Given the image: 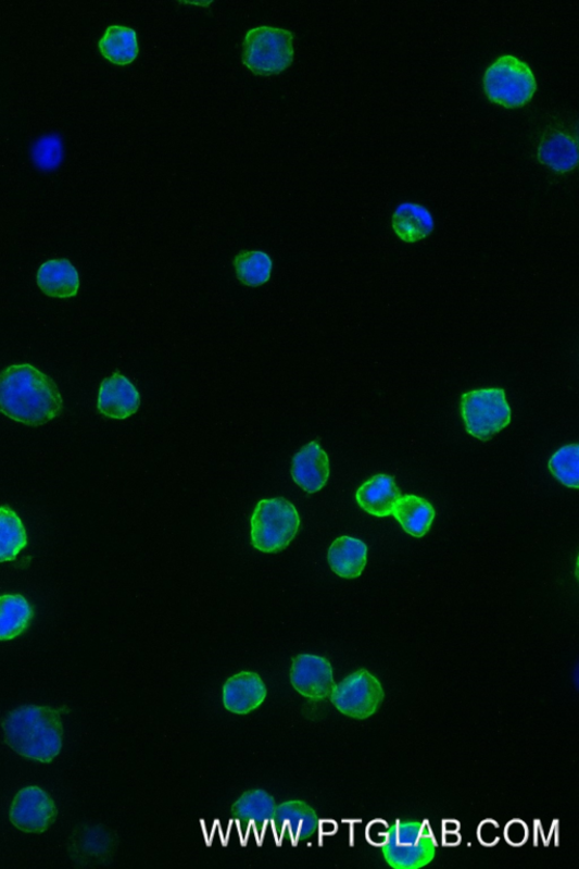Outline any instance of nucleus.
<instances>
[{"label":"nucleus","mask_w":579,"mask_h":869,"mask_svg":"<svg viewBox=\"0 0 579 869\" xmlns=\"http://www.w3.org/2000/svg\"><path fill=\"white\" fill-rule=\"evenodd\" d=\"M62 410L58 385L32 364H14L0 375V412L15 422L41 426Z\"/></svg>","instance_id":"nucleus-1"},{"label":"nucleus","mask_w":579,"mask_h":869,"mask_svg":"<svg viewBox=\"0 0 579 869\" xmlns=\"http://www.w3.org/2000/svg\"><path fill=\"white\" fill-rule=\"evenodd\" d=\"M8 744L26 759L51 762L63 747V722L59 711L27 706L10 712L3 723Z\"/></svg>","instance_id":"nucleus-2"},{"label":"nucleus","mask_w":579,"mask_h":869,"mask_svg":"<svg viewBox=\"0 0 579 869\" xmlns=\"http://www.w3.org/2000/svg\"><path fill=\"white\" fill-rule=\"evenodd\" d=\"M488 99L505 108L527 105L537 91V79L527 64L512 54H504L484 73Z\"/></svg>","instance_id":"nucleus-3"},{"label":"nucleus","mask_w":579,"mask_h":869,"mask_svg":"<svg viewBox=\"0 0 579 869\" xmlns=\"http://www.w3.org/2000/svg\"><path fill=\"white\" fill-rule=\"evenodd\" d=\"M293 35L278 27L260 26L246 35L242 62L256 75H275L293 62Z\"/></svg>","instance_id":"nucleus-4"},{"label":"nucleus","mask_w":579,"mask_h":869,"mask_svg":"<svg viewBox=\"0 0 579 869\" xmlns=\"http://www.w3.org/2000/svg\"><path fill=\"white\" fill-rule=\"evenodd\" d=\"M297 509L285 498L263 499L252 518V543L263 553L285 550L299 530Z\"/></svg>","instance_id":"nucleus-5"},{"label":"nucleus","mask_w":579,"mask_h":869,"mask_svg":"<svg viewBox=\"0 0 579 869\" xmlns=\"http://www.w3.org/2000/svg\"><path fill=\"white\" fill-rule=\"evenodd\" d=\"M461 411L468 434L489 440L511 424L512 411L503 388H482L462 396Z\"/></svg>","instance_id":"nucleus-6"},{"label":"nucleus","mask_w":579,"mask_h":869,"mask_svg":"<svg viewBox=\"0 0 579 869\" xmlns=\"http://www.w3.org/2000/svg\"><path fill=\"white\" fill-rule=\"evenodd\" d=\"M329 697L344 716L364 720L378 711L385 692L379 680L368 670L362 669L336 685Z\"/></svg>","instance_id":"nucleus-7"},{"label":"nucleus","mask_w":579,"mask_h":869,"mask_svg":"<svg viewBox=\"0 0 579 869\" xmlns=\"http://www.w3.org/2000/svg\"><path fill=\"white\" fill-rule=\"evenodd\" d=\"M58 808L39 787H26L14 798L11 821L26 833H42L56 820Z\"/></svg>","instance_id":"nucleus-8"},{"label":"nucleus","mask_w":579,"mask_h":869,"mask_svg":"<svg viewBox=\"0 0 579 869\" xmlns=\"http://www.w3.org/2000/svg\"><path fill=\"white\" fill-rule=\"evenodd\" d=\"M291 684L305 697L312 699L329 697L336 687L332 665L323 657L299 655L292 662Z\"/></svg>","instance_id":"nucleus-9"},{"label":"nucleus","mask_w":579,"mask_h":869,"mask_svg":"<svg viewBox=\"0 0 579 869\" xmlns=\"http://www.w3.org/2000/svg\"><path fill=\"white\" fill-rule=\"evenodd\" d=\"M267 695L263 680L252 671H241L224 686V705L236 715H247L259 707Z\"/></svg>","instance_id":"nucleus-10"},{"label":"nucleus","mask_w":579,"mask_h":869,"mask_svg":"<svg viewBox=\"0 0 579 869\" xmlns=\"http://www.w3.org/2000/svg\"><path fill=\"white\" fill-rule=\"evenodd\" d=\"M140 405L139 392L125 376L116 373L102 382L98 408L103 415L126 419L139 410Z\"/></svg>","instance_id":"nucleus-11"},{"label":"nucleus","mask_w":579,"mask_h":869,"mask_svg":"<svg viewBox=\"0 0 579 869\" xmlns=\"http://www.w3.org/2000/svg\"><path fill=\"white\" fill-rule=\"evenodd\" d=\"M291 473L294 483L307 493H317L326 485L329 461L317 440L303 446L295 455Z\"/></svg>","instance_id":"nucleus-12"},{"label":"nucleus","mask_w":579,"mask_h":869,"mask_svg":"<svg viewBox=\"0 0 579 869\" xmlns=\"http://www.w3.org/2000/svg\"><path fill=\"white\" fill-rule=\"evenodd\" d=\"M270 827H281V832H289L292 845L295 846L299 839H309L319 830V820L316 811L306 803L291 800L275 808L274 816L269 821Z\"/></svg>","instance_id":"nucleus-13"},{"label":"nucleus","mask_w":579,"mask_h":869,"mask_svg":"<svg viewBox=\"0 0 579 869\" xmlns=\"http://www.w3.org/2000/svg\"><path fill=\"white\" fill-rule=\"evenodd\" d=\"M401 497L393 476L377 474L356 492V500L369 514L385 518L393 514Z\"/></svg>","instance_id":"nucleus-14"},{"label":"nucleus","mask_w":579,"mask_h":869,"mask_svg":"<svg viewBox=\"0 0 579 869\" xmlns=\"http://www.w3.org/2000/svg\"><path fill=\"white\" fill-rule=\"evenodd\" d=\"M37 283L47 296L65 299L76 296L79 277L68 260H52L41 265Z\"/></svg>","instance_id":"nucleus-15"},{"label":"nucleus","mask_w":579,"mask_h":869,"mask_svg":"<svg viewBox=\"0 0 579 869\" xmlns=\"http://www.w3.org/2000/svg\"><path fill=\"white\" fill-rule=\"evenodd\" d=\"M328 563L339 576H361L367 564V546L360 539L341 537L328 550Z\"/></svg>","instance_id":"nucleus-16"},{"label":"nucleus","mask_w":579,"mask_h":869,"mask_svg":"<svg viewBox=\"0 0 579 869\" xmlns=\"http://www.w3.org/2000/svg\"><path fill=\"white\" fill-rule=\"evenodd\" d=\"M395 234L405 243H417L427 238L435 228L430 211L416 203H403L393 215Z\"/></svg>","instance_id":"nucleus-17"},{"label":"nucleus","mask_w":579,"mask_h":869,"mask_svg":"<svg viewBox=\"0 0 579 869\" xmlns=\"http://www.w3.org/2000/svg\"><path fill=\"white\" fill-rule=\"evenodd\" d=\"M431 504L418 496H401L397 501L393 514L408 535L421 538L429 531L435 519Z\"/></svg>","instance_id":"nucleus-18"},{"label":"nucleus","mask_w":579,"mask_h":869,"mask_svg":"<svg viewBox=\"0 0 579 869\" xmlns=\"http://www.w3.org/2000/svg\"><path fill=\"white\" fill-rule=\"evenodd\" d=\"M539 159L558 173L570 172L578 162L577 144L567 134L553 133L544 137L539 148Z\"/></svg>","instance_id":"nucleus-19"},{"label":"nucleus","mask_w":579,"mask_h":869,"mask_svg":"<svg viewBox=\"0 0 579 869\" xmlns=\"http://www.w3.org/2000/svg\"><path fill=\"white\" fill-rule=\"evenodd\" d=\"M99 48L104 59L116 65L133 63L139 53L136 33L129 27L118 25L108 27Z\"/></svg>","instance_id":"nucleus-20"},{"label":"nucleus","mask_w":579,"mask_h":869,"mask_svg":"<svg viewBox=\"0 0 579 869\" xmlns=\"http://www.w3.org/2000/svg\"><path fill=\"white\" fill-rule=\"evenodd\" d=\"M34 610L29 603L20 595L0 597V640L9 641L21 635L29 628Z\"/></svg>","instance_id":"nucleus-21"},{"label":"nucleus","mask_w":579,"mask_h":869,"mask_svg":"<svg viewBox=\"0 0 579 869\" xmlns=\"http://www.w3.org/2000/svg\"><path fill=\"white\" fill-rule=\"evenodd\" d=\"M436 848V839H428L418 846L390 844L382 848V856L386 862L395 869H419L435 859Z\"/></svg>","instance_id":"nucleus-22"},{"label":"nucleus","mask_w":579,"mask_h":869,"mask_svg":"<svg viewBox=\"0 0 579 869\" xmlns=\"http://www.w3.org/2000/svg\"><path fill=\"white\" fill-rule=\"evenodd\" d=\"M26 543V532L18 516L9 508H0V563L14 560Z\"/></svg>","instance_id":"nucleus-23"},{"label":"nucleus","mask_w":579,"mask_h":869,"mask_svg":"<svg viewBox=\"0 0 579 869\" xmlns=\"http://www.w3.org/2000/svg\"><path fill=\"white\" fill-rule=\"evenodd\" d=\"M277 806L273 797L264 791L244 793L232 806L234 816L250 823V829L259 821L270 820Z\"/></svg>","instance_id":"nucleus-24"},{"label":"nucleus","mask_w":579,"mask_h":869,"mask_svg":"<svg viewBox=\"0 0 579 869\" xmlns=\"http://www.w3.org/2000/svg\"><path fill=\"white\" fill-rule=\"evenodd\" d=\"M235 268L242 284L260 287L270 277L272 261L263 251H242L235 260Z\"/></svg>","instance_id":"nucleus-25"},{"label":"nucleus","mask_w":579,"mask_h":869,"mask_svg":"<svg viewBox=\"0 0 579 869\" xmlns=\"http://www.w3.org/2000/svg\"><path fill=\"white\" fill-rule=\"evenodd\" d=\"M579 446L577 444L567 445L550 459V471L565 486L574 489L579 487L578 470Z\"/></svg>","instance_id":"nucleus-26"},{"label":"nucleus","mask_w":579,"mask_h":869,"mask_svg":"<svg viewBox=\"0 0 579 869\" xmlns=\"http://www.w3.org/2000/svg\"><path fill=\"white\" fill-rule=\"evenodd\" d=\"M63 159V148L59 136H43L34 147V160L43 171L54 170Z\"/></svg>","instance_id":"nucleus-27"},{"label":"nucleus","mask_w":579,"mask_h":869,"mask_svg":"<svg viewBox=\"0 0 579 869\" xmlns=\"http://www.w3.org/2000/svg\"><path fill=\"white\" fill-rule=\"evenodd\" d=\"M426 821H399L395 827L394 840L397 846H418L428 839H435L431 831L425 832ZM393 844V843H392Z\"/></svg>","instance_id":"nucleus-28"},{"label":"nucleus","mask_w":579,"mask_h":869,"mask_svg":"<svg viewBox=\"0 0 579 869\" xmlns=\"http://www.w3.org/2000/svg\"><path fill=\"white\" fill-rule=\"evenodd\" d=\"M394 832L395 829H392V824L378 820L368 824L366 835L372 845L383 848L392 844Z\"/></svg>","instance_id":"nucleus-29"},{"label":"nucleus","mask_w":579,"mask_h":869,"mask_svg":"<svg viewBox=\"0 0 579 869\" xmlns=\"http://www.w3.org/2000/svg\"><path fill=\"white\" fill-rule=\"evenodd\" d=\"M504 833L508 843L516 847L527 844L529 839V830L527 824L518 820L508 823Z\"/></svg>","instance_id":"nucleus-30"},{"label":"nucleus","mask_w":579,"mask_h":869,"mask_svg":"<svg viewBox=\"0 0 579 869\" xmlns=\"http://www.w3.org/2000/svg\"><path fill=\"white\" fill-rule=\"evenodd\" d=\"M502 839L501 827L491 820H488L479 827V840L484 846L498 845Z\"/></svg>","instance_id":"nucleus-31"}]
</instances>
